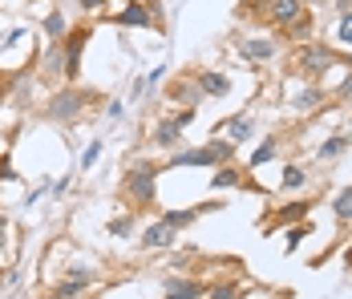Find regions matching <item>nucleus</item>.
<instances>
[{
  "instance_id": "obj_1",
  "label": "nucleus",
  "mask_w": 352,
  "mask_h": 299,
  "mask_svg": "<svg viewBox=\"0 0 352 299\" xmlns=\"http://www.w3.org/2000/svg\"><path fill=\"white\" fill-rule=\"evenodd\" d=\"M158 162H150V158H134L130 166H126V182H122V190L130 195L134 202H154L158 195Z\"/></svg>"
},
{
  "instance_id": "obj_2",
  "label": "nucleus",
  "mask_w": 352,
  "mask_h": 299,
  "mask_svg": "<svg viewBox=\"0 0 352 299\" xmlns=\"http://www.w3.org/2000/svg\"><path fill=\"white\" fill-rule=\"evenodd\" d=\"M94 101V93H81V89H57L53 98L45 101V113L53 118V122H73V118H81V109Z\"/></svg>"
},
{
  "instance_id": "obj_3",
  "label": "nucleus",
  "mask_w": 352,
  "mask_h": 299,
  "mask_svg": "<svg viewBox=\"0 0 352 299\" xmlns=\"http://www.w3.org/2000/svg\"><path fill=\"white\" fill-rule=\"evenodd\" d=\"M336 61H340V57H336V49H332V45H324V41H308V45L300 49V73H308V77H324Z\"/></svg>"
},
{
  "instance_id": "obj_4",
  "label": "nucleus",
  "mask_w": 352,
  "mask_h": 299,
  "mask_svg": "<svg viewBox=\"0 0 352 299\" xmlns=\"http://www.w3.org/2000/svg\"><path fill=\"white\" fill-rule=\"evenodd\" d=\"M235 45H239V57H243L247 65H263V61H272L276 53H280V41L276 36H235Z\"/></svg>"
},
{
  "instance_id": "obj_5",
  "label": "nucleus",
  "mask_w": 352,
  "mask_h": 299,
  "mask_svg": "<svg viewBox=\"0 0 352 299\" xmlns=\"http://www.w3.org/2000/svg\"><path fill=\"white\" fill-rule=\"evenodd\" d=\"M85 41H89V29L65 33V45H61V73H65V81H73L77 69H81V49H85Z\"/></svg>"
},
{
  "instance_id": "obj_6",
  "label": "nucleus",
  "mask_w": 352,
  "mask_h": 299,
  "mask_svg": "<svg viewBox=\"0 0 352 299\" xmlns=\"http://www.w3.org/2000/svg\"><path fill=\"white\" fill-rule=\"evenodd\" d=\"M308 8H304V0H263V16H267V25H276V29H287L292 21H300Z\"/></svg>"
},
{
  "instance_id": "obj_7",
  "label": "nucleus",
  "mask_w": 352,
  "mask_h": 299,
  "mask_svg": "<svg viewBox=\"0 0 352 299\" xmlns=\"http://www.w3.org/2000/svg\"><path fill=\"white\" fill-rule=\"evenodd\" d=\"M214 130L223 133V137H231V142H247V137H255L259 126H255V118H251V113H235V118H223Z\"/></svg>"
},
{
  "instance_id": "obj_8",
  "label": "nucleus",
  "mask_w": 352,
  "mask_h": 299,
  "mask_svg": "<svg viewBox=\"0 0 352 299\" xmlns=\"http://www.w3.org/2000/svg\"><path fill=\"white\" fill-rule=\"evenodd\" d=\"M162 166H219V162H214V154L207 146H190V150L182 146V150L170 154V162H162Z\"/></svg>"
},
{
  "instance_id": "obj_9",
  "label": "nucleus",
  "mask_w": 352,
  "mask_h": 299,
  "mask_svg": "<svg viewBox=\"0 0 352 299\" xmlns=\"http://www.w3.org/2000/svg\"><path fill=\"white\" fill-rule=\"evenodd\" d=\"M113 21H118V25H126V29H130V25H134V29H150V25H154V12H150L142 0H130Z\"/></svg>"
},
{
  "instance_id": "obj_10",
  "label": "nucleus",
  "mask_w": 352,
  "mask_h": 299,
  "mask_svg": "<svg viewBox=\"0 0 352 299\" xmlns=\"http://www.w3.org/2000/svg\"><path fill=\"white\" fill-rule=\"evenodd\" d=\"M207 287L199 279H166V296L162 299H203Z\"/></svg>"
},
{
  "instance_id": "obj_11",
  "label": "nucleus",
  "mask_w": 352,
  "mask_h": 299,
  "mask_svg": "<svg viewBox=\"0 0 352 299\" xmlns=\"http://www.w3.org/2000/svg\"><path fill=\"white\" fill-rule=\"evenodd\" d=\"M170 243H175V231H170L162 219L142 231V247H146V251H158V247H170Z\"/></svg>"
},
{
  "instance_id": "obj_12",
  "label": "nucleus",
  "mask_w": 352,
  "mask_h": 299,
  "mask_svg": "<svg viewBox=\"0 0 352 299\" xmlns=\"http://www.w3.org/2000/svg\"><path fill=\"white\" fill-rule=\"evenodd\" d=\"M150 137H154V146H162V150H170V154L182 150V130H178L175 122H158Z\"/></svg>"
},
{
  "instance_id": "obj_13",
  "label": "nucleus",
  "mask_w": 352,
  "mask_h": 299,
  "mask_svg": "<svg viewBox=\"0 0 352 299\" xmlns=\"http://www.w3.org/2000/svg\"><path fill=\"white\" fill-rule=\"evenodd\" d=\"M199 98H203V89H199V81H195V77H182V81H175V85H170V101L199 105Z\"/></svg>"
},
{
  "instance_id": "obj_14",
  "label": "nucleus",
  "mask_w": 352,
  "mask_h": 299,
  "mask_svg": "<svg viewBox=\"0 0 352 299\" xmlns=\"http://www.w3.org/2000/svg\"><path fill=\"white\" fill-rule=\"evenodd\" d=\"M203 219V206H190V210H166L162 214V223L170 227V231H182V227H195Z\"/></svg>"
},
{
  "instance_id": "obj_15",
  "label": "nucleus",
  "mask_w": 352,
  "mask_h": 299,
  "mask_svg": "<svg viewBox=\"0 0 352 299\" xmlns=\"http://www.w3.org/2000/svg\"><path fill=\"white\" fill-rule=\"evenodd\" d=\"M195 81H199V89H203V98H223V93L231 89V81H227L223 73H199Z\"/></svg>"
},
{
  "instance_id": "obj_16",
  "label": "nucleus",
  "mask_w": 352,
  "mask_h": 299,
  "mask_svg": "<svg viewBox=\"0 0 352 299\" xmlns=\"http://www.w3.org/2000/svg\"><path fill=\"white\" fill-rule=\"evenodd\" d=\"M324 98H328V93H324L320 85H312V89H304V93H296V98H292V109H296V113H312V109L324 105Z\"/></svg>"
},
{
  "instance_id": "obj_17",
  "label": "nucleus",
  "mask_w": 352,
  "mask_h": 299,
  "mask_svg": "<svg viewBox=\"0 0 352 299\" xmlns=\"http://www.w3.org/2000/svg\"><path fill=\"white\" fill-rule=\"evenodd\" d=\"M211 186H214V190H231V186H243V174L231 166V162H223V166H214Z\"/></svg>"
},
{
  "instance_id": "obj_18",
  "label": "nucleus",
  "mask_w": 352,
  "mask_h": 299,
  "mask_svg": "<svg viewBox=\"0 0 352 299\" xmlns=\"http://www.w3.org/2000/svg\"><path fill=\"white\" fill-rule=\"evenodd\" d=\"M308 210H312V202H287V206H280V210H276V223H280V227L304 223V219H308Z\"/></svg>"
},
{
  "instance_id": "obj_19",
  "label": "nucleus",
  "mask_w": 352,
  "mask_h": 299,
  "mask_svg": "<svg viewBox=\"0 0 352 299\" xmlns=\"http://www.w3.org/2000/svg\"><path fill=\"white\" fill-rule=\"evenodd\" d=\"M276 154H280V137H263V142L255 146V154H251V162H247V166H251V170L267 166V162H272Z\"/></svg>"
},
{
  "instance_id": "obj_20",
  "label": "nucleus",
  "mask_w": 352,
  "mask_h": 299,
  "mask_svg": "<svg viewBox=\"0 0 352 299\" xmlns=\"http://www.w3.org/2000/svg\"><path fill=\"white\" fill-rule=\"evenodd\" d=\"M332 214H336V223H352V186L332 195Z\"/></svg>"
},
{
  "instance_id": "obj_21",
  "label": "nucleus",
  "mask_w": 352,
  "mask_h": 299,
  "mask_svg": "<svg viewBox=\"0 0 352 299\" xmlns=\"http://www.w3.org/2000/svg\"><path fill=\"white\" fill-rule=\"evenodd\" d=\"M287 41H296V45H308V41H312V16H308V12L287 25Z\"/></svg>"
},
{
  "instance_id": "obj_22",
  "label": "nucleus",
  "mask_w": 352,
  "mask_h": 299,
  "mask_svg": "<svg viewBox=\"0 0 352 299\" xmlns=\"http://www.w3.org/2000/svg\"><path fill=\"white\" fill-rule=\"evenodd\" d=\"M349 146H352L349 133H336V137H328V142L320 146V162H328V158H340V154H344Z\"/></svg>"
},
{
  "instance_id": "obj_23",
  "label": "nucleus",
  "mask_w": 352,
  "mask_h": 299,
  "mask_svg": "<svg viewBox=\"0 0 352 299\" xmlns=\"http://www.w3.org/2000/svg\"><path fill=\"white\" fill-rule=\"evenodd\" d=\"M207 299H247V287L243 283H214V287H207Z\"/></svg>"
},
{
  "instance_id": "obj_24",
  "label": "nucleus",
  "mask_w": 352,
  "mask_h": 299,
  "mask_svg": "<svg viewBox=\"0 0 352 299\" xmlns=\"http://www.w3.org/2000/svg\"><path fill=\"white\" fill-rule=\"evenodd\" d=\"M308 234H312V223L304 219V223H296V231H287V234H283V247H287V251H296V247H300V243H304Z\"/></svg>"
},
{
  "instance_id": "obj_25",
  "label": "nucleus",
  "mask_w": 352,
  "mask_h": 299,
  "mask_svg": "<svg viewBox=\"0 0 352 299\" xmlns=\"http://www.w3.org/2000/svg\"><path fill=\"white\" fill-rule=\"evenodd\" d=\"M336 45H344V49H352V8L349 12H340V25H336Z\"/></svg>"
},
{
  "instance_id": "obj_26",
  "label": "nucleus",
  "mask_w": 352,
  "mask_h": 299,
  "mask_svg": "<svg viewBox=\"0 0 352 299\" xmlns=\"http://www.w3.org/2000/svg\"><path fill=\"white\" fill-rule=\"evenodd\" d=\"M45 33L53 36V41H61V36H65V12H61V8L45 16Z\"/></svg>"
},
{
  "instance_id": "obj_27",
  "label": "nucleus",
  "mask_w": 352,
  "mask_h": 299,
  "mask_svg": "<svg viewBox=\"0 0 352 299\" xmlns=\"http://www.w3.org/2000/svg\"><path fill=\"white\" fill-rule=\"evenodd\" d=\"M304 178H308L304 170L296 166V162H287V166H283V190H296V186H304Z\"/></svg>"
},
{
  "instance_id": "obj_28",
  "label": "nucleus",
  "mask_w": 352,
  "mask_h": 299,
  "mask_svg": "<svg viewBox=\"0 0 352 299\" xmlns=\"http://www.w3.org/2000/svg\"><path fill=\"white\" fill-rule=\"evenodd\" d=\"M109 234H113V239H130V234H134V219H113V223H109Z\"/></svg>"
},
{
  "instance_id": "obj_29",
  "label": "nucleus",
  "mask_w": 352,
  "mask_h": 299,
  "mask_svg": "<svg viewBox=\"0 0 352 299\" xmlns=\"http://www.w3.org/2000/svg\"><path fill=\"white\" fill-rule=\"evenodd\" d=\"M98 158H102V137L85 146V154H81V170H89V166H94V162H98Z\"/></svg>"
},
{
  "instance_id": "obj_30",
  "label": "nucleus",
  "mask_w": 352,
  "mask_h": 299,
  "mask_svg": "<svg viewBox=\"0 0 352 299\" xmlns=\"http://www.w3.org/2000/svg\"><path fill=\"white\" fill-rule=\"evenodd\" d=\"M190 122H195V105H186V109H178V113H175V126H178V130H186Z\"/></svg>"
},
{
  "instance_id": "obj_31",
  "label": "nucleus",
  "mask_w": 352,
  "mask_h": 299,
  "mask_svg": "<svg viewBox=\"0 0 352 299\" xmlns=\"http://www.w3.org/2000/svg\"><path fill=\"white\" fill-rule=\"evenodd\" d=\"M21 33H25V29H12V33H8V36H4V41H0V49H12V45L21 41Z\"/></svg>"
},
{
  "instance_id": "obj_32",
  "label": "nucleus",
  "mask_w": 352,
  "mask_h": 299,
  "mask_svg": "<svg viewBox=\"0 0 352 299\" xmlns=\"http://www.w3.org/2000/svg\"><path fill=\"white\" fill-rule=\"evenodd\" d=\"M65 190H69V174H65L61 182H53V195H61V199H65Z\"/></svg>"
},
{
  "instance_id": "obj_33",
  "label": "nucleus",
  "mask_w": 352,
  "mask_h": 299,
  "mask_svg": "<svg viewBox=\"0 0 352 299\" xmlns=\"http://www.w3.org/2000/svg\"><path fill=\"white\" fill-rule=\"evenodd\" d=\"M77 4H81V8H85V12H98V8H102V4H106V0H77Z\"/></svg>"
},
{
  "instance_id": "obj_34",
  "label": "nucleus",
  "mask_w": 352,
  "mask_h": 299,
  "mask_svg": "<svg viewBox=\"0 0 352 299\" xmlns=\"http://www.w3.org/2000/svg\"><path fill=\"white\" fill-rule=\"evenodd\" d=\"M122 109H126L122 101H109V105H106V113H109V118H122Z\"/></svg>"
},
{
  "instance_id": "obj_35",
  "label": "nucleus",
  "mask_w": 352,
  "mask_h": 299,
  "mask_svg": "<svg viewBox=\"0 0 352 299\" xmlns=\"http://www.w3.org/2000/svg\"><path fill=\"white\" fill-rule=\"evenodd\" d=\"M4 239H8V219L0 214V247H4Z\"/></svg>"
},
{
  "instance_id": "obj_36",
  "label": "nucleus",
  "mask_w": 352,
  "mask_h": 299,
  "mask_svg": "<svg viewBox=\"0 0 352 299\" xmlns=\"http://www.w3.org/2000/svg\"><path fill=\"white\" fill-rule=\"evenodd\" d=\"M344 263H349V267H352V243H349V251H344Z\"/></svg>"
},
{
  "instance_id": "obj_37",
  "label": "nucleus",
  "mask_w": 352,
  "mask_h": 299,
  "mask_svg": "<svg viewBox=\"0 0 352 299\" xmlns=\"http://www.w3.org/2000/svg\"><path fill=\"white\" fill-rule=\"evenodd\" d=\"M45 299H65V296H61V291H53V296H45Z\"/></svg>"
},
{
  "instance_id": "obj_38",
  "label": "nucleus",
  "mask_w": 352,
  "mask_h": 299,
  "mask_svg": "<svg viewBox=\"0 0 352 299\" xmlns=\"http://www.w3.org/2000/svg\"><path fill=\"white\" fill-rule=\"evenodd\" d=\"M0 109H4V98H0Z\"/></svg>"
},
{
  "instance_id": "obj_39",
  "label": "nucleus",
  "mask_w": 352,
  "mask_h": 299,
  "mask_svg": "<svg viewBox=\"0 0 352 299\" xmlns=\"http://www.w3.org/2000/svg\"><path fill=\"white\" fill-rule=\"evenodd\" d=\"M349 69H352V57H349Z\"/></svg>"
}]
</instances>
